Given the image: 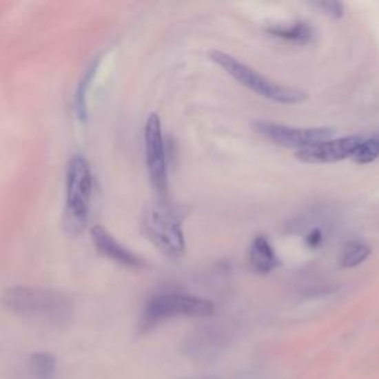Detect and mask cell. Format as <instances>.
<instances>
[{
	"label": "cell",
	"mask_w": 379,
	"mask_h": 379,
	"mask_svg": "<svg viewBox=\"0 0 379 379\" xmlns=\"http://www.w3.org/2000/svg\"><path fill=\"white\" fill-rule=\"evenodd\" d=\"M363 136L351 135L342 136L338 139H327V141L318 143L304 150L296 152V157L304 163H336L342 162L345 158H351L358 144L362 143Z\"/></svg>",
	"instance_id": "ba28073f"
},
{
	"label": "cell",
	"mask_w": 379,
	"mask_h": 379,
	"mask_svg": "<svg viewBox=\"0 0 379 379\" xmlns=\"http://www.w3.org/2000/svg\"><path fill=\"white\" fill-rule=\"evenodd\" d=\"M268 33L273 34L274 37L283 39L287 42H294L298 45H307L308 42L313 41L314 30L311 25L307 23H296L292 25H280L274 28H268Z\"/></svg>",
	"instance_id": "8fae6325"
},
{
	"label": "cell",
	"mask_w": 379,
	"mask_h": 379,
	"mask_svg": "<svg viewBox=\"0 0 379 379\" xmlns=\"http://www.w3.org/2000/svg\"><path fill=\"white\" fill-rule=\"evenodd\" d=\"M249 259H251V265L254 270L261 274L272 273L280 265V259L276 255L274 247L272 246L270 240L263 234L254 238L251 251H249Z\"/></svg>",
	"instance_id": "30bf717a"
},
{
	"label": "cell",
	"mask_w": 379,
	"mask_h": 379,
	"mask_svg": "<svg viewBox=\"0 0 379 379\" xmlns=\"http://www.w3.org/2000/svg\"><path fill=\"white\" fill-rule=\"evenodd\" d=\"M145 143V158L150 181L156 192L161 196L167 193V162H166V148L162 131L161 117L156 113L150 114L145 123L144 131Z\"/></svg>",
	"instance_id": "8992f818"
},
{
	"label": "cell",
	"mask_w": 379,
	"mask_h": 379,
	"mask_svg": "<svg viewBox=\"0 0 379 379\" xmlns=\"http://www.w3.org/2000/svg\"><path fill=\"white\" fill-rule=\"evenodd\" d=\"M95 70H96L95 65L91 70H89V72L86 73V76L83 77L81 86H79L77 96H76V110H77V113L81 117H86V94H88L89 85H91Z\"/></svg>",
	"instance_id": "9a60e30c"
},
{
	"label": "cell",
	"mask_w": 379,
	"mask_h": 379,
	"mask_svg": "<svg viewBox=\"0 0 379 379\" xmlns=\"http://www.w3.org/2000/svg\"><path fill=\"white\" fill-rule=\"evenodd\" d=\"M91 237H92V242L96 247V251L101 255L113 259V261L122 264V265H126V267L139 268L144 265L141 258L136 256L134 252L129 251V249H126L123 245L119 243L116 238L101 225L92 227Z\"/></svg>",
	"instance_id": "9c48e42d"
},
{
	"label": "cell",
	"mask_w": 379,
	"mask_h": 379,
	"mask_svg": "<svg viewBox=\"0 0 379 379\" xmlns=\"http://www.w3.org/2000/svg\"><path fill=\"white\" fill-rule=\"evenodd\" d=\"M255 126L259 134L274 144L287 148H298V152L327 141L335 134L332 127H296L270 122H259Z\"/></svg>",
	"instance_id": "52a82bcc"
},
{
	"label": "cell",
	"mask_w": 379,
	"mask_h": 379,
	"mask_svg": "<svg viewBox=\"0 0 379 379\" xmlns=\"http://www.w3.org/2000/svg\"><path fill=\"white\" fill-rule=\"evenodd\" d=\"M209 57H211V59L215 64L223 67L228 74H230L233 79H236L238 83L246 86L247 89H251L252 92L270 99V101L280 103V104H298L304 101L307 96L305 91H301V89H296V88L278 85L270 81V79L264 77L263 74H259L256 70L240 63L237 58L228 55L225 52L212 51L209 54Z\"/></svg>",
	"instance_id": "277c9868"
},
{
	"label": "cell",
	"mask_w": 379,
	"mask_h": 379,
	"mask_svg": "<svg viewBox=\"0 0 379 379\" xmlns=\"http://www.w3.org/2000/svg\"><path fill=\"white\" fill-rule=\"evenodd\" d=\"M94 175L89 162L74 156L67 166L65 175V227L70 233L82 232L91 212Z\"/></svg>",
	"instance_id": "7a4b0ae2"
},
{
	"label": "cell",
	"mask_w": 379,
	"mask_h": 379,
	"mask_svg": "<svg viewBox=\"0 0 379 379\" xmlns=\"http://www.w3.org/2000/svg\"><path fill=\"white\" fill-rule=\"evenodd\" d=\"M379 157V135L363 138L353 154V161L358 165H367L375 162Z\"/></svg>",
	"instance_id": "5bb4252c"
},
{
	"label": "cell",
	"mask_w": 379,
	"mask_h": 379,
	"mask_svg": "<svg viewBox=\"0 0 379 379\" xmlns=\"http://www.w3.org/2000/svg\"><path fill=\"white\" fill-rule=\"evenodd\" d=\"M2 304L9 311L28 318V320L43 322L49 325H63L72 317V301L52 289L17 286L3 294Z\"/></svg>",
	"instance_id": "6da1fadb"
},
{
	"label": "cell",
	"mask_w": 379,
	"mask_h": 379,
	"mask_svg": "<svg viewBox=\"0 0 379 379\" xmlns=\"http://www.w3.org/2000/svg\"><path fill=\"white\" fill-rule=\"evenodd\" d=\"M317 6L334 18H341L344 15V5L341 2H320Z\"/></svg>",
	"instance_id": "2e32d148"
},
{
	"label": "cell",
	"mask_w": 379,
	"mask_h": 379,
	"mask_svg": "<svg viewBox=\"0 0 379 379\" xmlns=\"http://www.w3.org/2000/svg\"><path fill=\"white\" fill-rule=\"evenodd\" d=\"M143 232L165 256L178 259L184 255L185 237L181 216L171 205L158 202L147 206L143 215Z\"/></svg>",
	"instance_id": "3957f363"
},
{
	"label": "cell",
	"mask_w": 379,
	"mask_h": 379,
	"mask_svg": "<svg viewBox=\"0 0 379 379\" xmlns=\"http://www.w3.org/2000/svg\"><path fill=\"white\" fill-rule=\"evenodd\" d=\"M371 255V247L362 242H350L344 246L341 255V265L344 268H354L365 263Z\"/></svg>",
	"instance_id": "4fadbf2b"
},
{
	"label": "cell",
	"mask_w": 379,
	"mask_h": 379,
	"mask_svg": "<svg viewBox=\"0 0 379 379\" xmlns=\"http://www.w3.org/2000/svg\"><path fill=\"white\" fill-rule=\"evenodd\" d=\"M215 313V304L209 299L184 294H161L147 303L141 316V329L148 331L167 318L207 317Z\"/></svg>",
	"instance_id": "5b68a950"
},
{
	"label": "cell",
	"mask_w": 379,
	"mask_h": 379,
	"mask_svg": "<svg viewBox=\"0 0 379 379\" xmlns=\"http://www.w3.org/2000/svg\"><path fill=\"white\" fill-rule=\"evenodd\" d=\"M30 369L36 379H52L57 371V358L51 353H36L30 358Z\"/></svg>",
	"instance_id": "7c38bea8"
}]
</instances>
